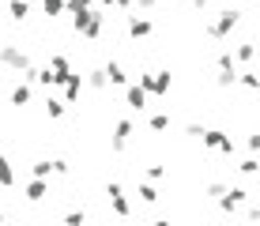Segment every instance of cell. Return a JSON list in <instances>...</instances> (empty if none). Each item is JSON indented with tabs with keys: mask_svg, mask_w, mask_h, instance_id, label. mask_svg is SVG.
<instances>
[{
	"mask_svg": "<svg viewBox=\"0 0 260 226\" xmlns=\"http://www.w3.org/2000/svg\"><path fill=\"white\" fill-rule=\"evenodd\" d=\"M30 174L38 177V181H49V174H53V158H38V162L30 166Z\"/></svg>",
	"mask_w": 260,
	"mask_h": 226,
	"instance_id": "16",
	"label": "cell"
},
{
	"mask_svg": "<svg viewBox=\"0 0 260 226\" xmlns=\"http://www.w3.org/2000/svg\"><path fill=\"white\" fill-rule=\"evenodd\" d=\"M8 15H12L15 23H23L26 15H30V4H26V0H12V4H8Z\"/></svg>",
	"mask_w": 260,
	"mask_h": 226,
	"instance_id": "14",
	"label": "cell"
},
{
	"mask_svg": "<svg viewBox=\"0 0 260 226\" xmlns=\"http://www.w3.org/2000/svg\"><path fill=\"white\" fill-rule=\"evenodd\" d=\"M147 177L158 181V177H166V170H162V166H147Z\"/></svg>",
	"mask_w": 260,
	"mask_h": 226,
	"instance_id": "30",
	"label": "cell"
},
{
	"mask_svg": "<svg viewBox=\"0 0 260 226\" xmlns=\"http://www.w3.org/2000/svg\"><path fill=\"white\" fill-rule=\"evenodd\" d=\"M136 87L143 90V94H166L170 90V72H143V76L136 79Z\"/></svg>",
	"mask_w": 260,
	"mask_h": 226,
	"instance_id": "2",
	"label": "cell"
},
{
	"mask_svg": "<svg viewBox=\"0 0 260 226\" xmlns=\"http://www.w3.org/2000/svg\"><path fill=\"white\" fill-rule=\"evenodd\" d=\"M46 68H49V72H57V76H68V72H72V64H68V57H64V53H53Z\"/></svg>",
	"mask_w": 260,
	"mask_h": 226,
	"instance_id": "12",
	"label": "cell"
},
{
	"mask_svg": "<svg viewBox=\"0 0 260 226\" xmlns=\"http://www.w3.org/2000/svg\"><path fill=\"white\" fill-rule=\"evenodd\" d=\"M102 76H106V83H113V87H128V72H124L117 60H110V64L102 68Z\"/></svg>",
	"mask_w": 260,
	"mask_h": 226,
	"instance_id": "8",
	"label": "cell"
},
{
	"mask_svg": "<svg viewBox=\"0 0 260 226\" xmlns=\"http://www.w3.org/2000/svg\"><path fill=\"white\" fill-rule=\"evenodd\" d=\"M91 87H98V90L106 87V76H102V68H98V72H91Z\"/></svg>",
	"mask_w": 260,
	"mask_h": 226,
	"instance_id": "28",
	"label": "cell"
},
{
	"mask_svg": "<svg viewBox=\"0 0 260 226\" xmlns=\"http://www.w3.org/2000/svg\"><path fill=\"white\" fill-rule=\"evenodd\" d=\"M241 23V12H234V8H226V12H219V19L215 23H208V38H215V42H222L230 30Z\"/></svg>",
	"mask_w": 260,
	"mask_h": 226,
	"instance_id": "1",
	"label": "cell"
},
{
	"mask_svg": "<svg viewBox=\"0 0 260 226\" xmlns=\"http://www.w3.org/2000/svg\"><path fill=\"white\" fill-rule=\"evenodd\" d=\"M140 200H143V204H155V200H158L155 185H140Z\"/></svg>",
	"mask_w": 260,
	"mask_h": 226,
	"instance_id": "23",
	"label": "cell"
},
{
	"mask_svg": "<svg viewBox=\"0 0 260 226\" xmlns=\"http://www.w3.org/2000/svg\"><path fill=\"white\" fill-rule=\"evenodd\" d=\"M68 170H72V166H68L64 158H53V174H68Z\"/></svg>",
	"mask_w": 260,
	"mask_h": 226,
	"instance_id": "29",
	"label": "cell"
},
{
	"mask_svg": "<svg viewBox=\"0 0 260 226\" xmlns=\"http://www.w3.org/2000/svg\"><path fill=\"white\" fill-rule=\"evenodd\" d=\"M64 110H68V106H64V102H60V98H57V94H46V113L53 117V121H57V117H64Z\"/></svg>",
	"mask_w": 260,
	"mask_h": 226,
	"instance_id": "15",
	"label": "cell"
},
{
	"mask_svg": "<svg viewBox=\"0 0 260 226\" xmlns=\"http://www.w3.org/2000/svg\"><path fill=\"white\" fill-rule=\"evenodd\" d=\"M60 87H64V98H60L64 106L79 102V94H83V76H79V72H72V76H68V79H64Z\"/></svg>",
	"mask_w": 260,
	"mask_h": 226,
	"instance_id": "5",
	"label": "cell"
},
{
	"mask_svg": "<svg viewBox=\"0 0 260 226\" xmlns=\"http://www.w3.org/2000/svg\"><path fill=\"white\" fill-rule=\"evenodd\" d=\"M238 83H241V87H245V90H256V87H260V79H256V76H253V72H249V68H245V72H238Z\"/></svg>",
	"mask_w": 260,
	"mask_h": 226,
	"instance_id": "20",
	"label": "cell"
},
{
	"mask_svg": "<svg viewBox=\"0 0 260 226\" xmlns=\"http://www.w3.org/2000/svg\"><path fill=\"white\" fill-rule=\"evenodd\" d=\"M0 222H4V211H0Z\"/></svg>",
	"mask_w": 260,
	"mask_h": 226,
	"instance_id": "34",
	"label": "cell"
},
{
	"mask_svg": "<svg viewBox=\"0 0 260 226\" xmlns=\"http://www.w3.org/2000/svg\"><path fill=\"white\" fill-rule=\"evenodd\" d=\"M200 140H204V147H211V151H222V155H234V140H230L222 128H204L200 132Z\"/></svg>",
	"mask_w": 260,
	"mask_h": 226,
	"instance_id": "3",
	"label": "cell"
},
{
	"mask_svg": "<svg viewBox=\"0 0 260 226\" xmlns=\"http://www.w3.org/2000/svg\"><path fill=\"white\" fill-rule=\"evenodd\" d=\"M79 8H94V0H64V12H79Z\"/></svg>",
	"mask_w": 260,
	"mask_h": 226,
	"instance_id": "25",
	"label": "cell"
},
{
	"mask_svg": "<svg viewBox=\"0 0 260 226\" xmlns=\"http://www.w3.org/2000/svg\"><path fill=\"white\" fill-rule=\"evenodd\" d=\"M132 4H140V8H143V12H151V8H155V4H158V0H132Z\"/></svg>",
	"mask_w": 260,
	"mask_h": 226,
	"instance_id": "31",
	"label": "cell"
},
{
	"mask_svg": "<svg viewBox=\"0 0 260 226\" xmlns=\"http://www.w3.org/2000/svg\"><path fill=\"white\" fill-rule=\"evenodd\" d=\"M128 136H132V121H117V128H113V151L128 147Z\"/></svg>",
	"mask_w": 260,
	"mask_h": 226,
	"instance_id": "11",
	"label": "cell"
},
{
	"mask_svg": "<svg viewBox=\"0 0 260 226\" xmlns=\"http://www.w3.org/2000/svg\"><path fill=\"white\" fill-rule=\"evenodd\" d=\"M64 226H87V211H83V207H79V211H68Z\"/></svg>",
	"mask_w": 260,
	"mask_h": 226,
	"instance_id": "21",
	"label": "cell"
},
{
	"mask_svg": "<svg viewBox=\"0 0 260 226\" xmlns=\"http://www.w3.org/2000/svg\"><path fill=\"white\" fill-rule=\"evenodd\" d=\"M124 102H128V110H136V113L147 110V94H143V90H140L136 83H128V87H124Z\"/></svg>",
	"mask_w": 260,
	"mask_h": 226,
	"instance_id": "9",
	"label": "cell"
},
{
	"mask_svg": "<svg viewBox=\"0 0 260 226\" xmlns=\"http://www.w3.org/2000/svg\"><path fill=\"white\" fill-rule=\"evenodd\" d=\"M0 8H4V4H0Z\"/></svg>",
	"mask_w": 260,
	"mask_h": 226,
	"instance_id": "35",
	"label": "cell"
},
{
	"mask_svg": "<svg viewBox=\"0 0 260 226\" xmlns=\"http://www.w3.org/2000/svg\"><path fill=\"white\" fill-rule=\"evenodd\" d=\"M30 94H34L30 83H15L12 87V106H26V102H30Z\"/></svg>",
	"mask_w": 260,
	"mask_h": 226,
	"instance_id": "13",
	"label": "cell"
},
{
	"mask_svg": "<svg viewBox=\"0 0 260 226\" xmlns=\"http://www.w3.org/2000/svg\"><path fill=\"white\" fill-rule=\"evenodd\" d=\"M245 143H249V155H256V151H260V136H256V132H249Z\"/></svg>",
	"mask_w": 260,
	"mask_h": 226,
	"instance_id": "27",
	"label": "cell"
},
{
	"mask_svg": "<svg viewBox=\"0 0 260 226\" xmlns=\"http://www.w3.org/2000/svg\"><path fill=\"white\" fill-rule=\"evenodd\" d=\"M151 226H174V222H170V219H155V222H151Z\"/></svg>",
	"mask_w": 260,
	"mask_h": 226,
	"instance_id": "33",
	"label": "cell"
},
{
	"mask_svg": "<svg viewBox=\"0 0 260 226\" xmlns=\"http://www.w3.org/2000/svg\"><path fill=\"white\" fill-rule=\"evenodd\" d=\"M0 64H8V68H15V72L34 68V64H30V57H26L23 49H15V45H0Z\"/></svg>",
	"mask_w": 260,
	"mask_h": 226,
	"instance_id": "4",
	"label": "cell"
},
{
	"mask_svg": "<svg viewBox=\"0 0 260 226\" xmlns=\"http://www.w3.org/2000/svg\"><path fill=\"white\" fill-rule=\"evenodd\" d=\"M46 196H49V181H38V177L26 181V200L30 204H42Z\"/></svg>",
	"mask_w": 260,
	"mask_h": 226,
	"instance_id": "10",
	"label": "cell"
},
{
	"mask_svg": "<svg viewBox=\"0 0 260 226\" xmlns=\"http://www.w3.org/2000/svg\"><path fill=\"white\" fill-rule=\"evenodd\" d=\"M208 4H211V0H192V8H200V12H204Z\"/></svg>",
	"mask_w": 260,
	"mask_h": 226,
	"instance_id": "32",
	"label": "cell"
},
{
	"mask_svg": "<svg viewBox=\"0 0 260 226\" xmlns=\"http://www.w3.org/2000/svg\"><path fill=\"white\" fill-rule=\"evenodd\" d=\"M238 170H241V174H245V177H253V174H256V155L241 158V166H238Z\"/></svg>",
	"mask_w": 260,
	"mask_h": 226,
	"instance_id": "24",
	"label": "cell"
},
{
	"mask_svg": "<svg viewBox=\"0 0 260 226\" xmlns=\"http://www.w3.org/2000/svg\"><path fill=\"white\" fill-rule=\"evenodd\" d=\"M253 53H256V49H253V42H241V45H238V53H230V57L241 60V64H249V60H253Z\"/></svg>",
	"mask_w": 260,
	"mask_h": 226,
	"instance_id": "18",
	"label": "cell"
},
{
	"mask_svg": "<svg viewBox=\"0 0 260 226\" xmlns=\"http://www.w3.org/2000/svg\"><path fill=\"white\" fill-rule=\"evenodd\" d=\"M170 128V113H155L151 117V132H166Z\"/></svg>",
	"mask_w": 260,
	"mask_h": 226,
	"instance_id": "22",
	"label": "cell"
},
{
	"mask_svg": "<svg viewBox=\"0 0 260 226\" xmlns=\"http://www.w3.org/2000/svg\"><path fill=\"white\" fill-rule=\"evenodd\" d=\"M106 196H110V207L121 215V219H128V200H124V188L117 181H110V188H106Z\"/></svg>",
	"mask_w": 260,
	"mask_h": 226,
	"instance_id": "6",
	"label": "cell"
},
{
	"mask_svg": "<svg viewBox=\"0 0 260 226\" xmlns=\"http://www.w3.org/2000/svg\"><path fill=\"white\" fill-rule=\"evenodd\" d=\"M42 8H46V15H49V19L64 15V0H42Z\"/></svg>",
	"mask_w": 260,
	"mask_h": 226,
	"instance_id": "19",
	"label": "cell"
},
{
	"mask_svg": "<svg viewBox=\"0 0 260 226\" xmlns=\"http://www.w3.org/2000/svg\"><path fill=\"white\" fill-rule=\"evenodd\" d=\"M124 26H128V38H147L151 30H155V26H151V19H143V15H128V19H124Z\"/></svg>",
	"mask_w": 260,
	"mask_h": 226,
	"instance_id": "7",
	"label": "cell"
},
{
	"mask_svg": "<svg viewBox=\"0 0 260 226\" xmlns=\"http://www.w3.org/2000/svg\"><path fill=\"white\" fill-rule=\"evenodd\" d=\"M222 192H226V185H222V181H211V185H208V196H215V200H219Z\"/></svg>",
	"mask_w": 260,
	"mask_h": 226,
	"instance_id": "26",
	"label": "cell"
},
{
	"mask_svg": "<svg viewBox=\"0 0 260 226\" xmlns=\"http://www.w3.org/2000/svg\"><path fill=\"white\" fill-rule=\"evenodd\" d=\"M0 185H4V188L15 185V170H12V162H8L4 155H0Z\"/></svg>",
	"mask_w": 260,
	"mask_h": 226,
	"instance_id": "17",
	"label": "cell"
}]
</instances>
